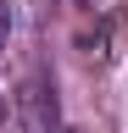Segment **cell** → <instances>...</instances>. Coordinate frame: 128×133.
Segmentation results:
<instances>
[{
    "label": "cell",
    "instance_id": "obj_1",
    "mask_svg": "<svg viewBox=\"0 0 128 133\" xmlns=\"http://www.w3.org/2000/svg\"><path fill=\"white\" fill-rule=\"evenodd\" d=\"M6 44H11V6L0 0V50H6Z\"/></svg>",
    "mask_w": 128,
    "mask_h": 133
}]
</instances>
